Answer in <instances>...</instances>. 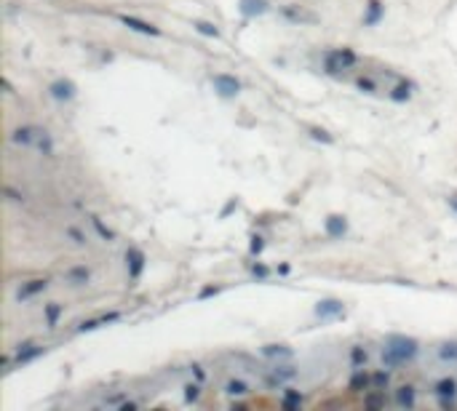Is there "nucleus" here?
Wrapping results in <instances>:
<instances>
[{"label":"nucleus","instance_id":"nucleus-21","mask_svg":"<svg viewBox=\"0 0 457 411\" xmlns=\"http://www.w3.org/2000/svg\"><path fill=\"white\" fill-rule=\"evenodd\" d=\"M292 379H297V369L294 366H276L273 369V374H270V379H267V385H286V382H292Z\"/></svg>","mask_w":457,"mask_h":411},{"label":"nucleus","instance_id":"nucleus-36","mask_svg":"<svg viewBox=\"0 0 457 411\" xmlns=\"http://www.w3.org/2000/svg\"><path fill=\"white\" fill-rule=\"evenodd\" d=\"M388 385H390V374H388V371H377V374H372V387L385 390Z\"/></svg>","mask_w":457,"mask_h":411},{"label":"nucleus","instance_id":"nucleus-6","mask_svg":"<svg viewBox=\"0 0 457 411\" xmlns=\"http://www.w3.org/2000/svg\"><path fill=\"white\" fill-rule=\"evenodd\" d=\"M313 315L318 318V321H334V318L345 315V304H342V299H337V296H324V299L315 302Z\"/></svg>","mask_w":457,"mask_h":411},{"label":"nucleus","instance_id":"nucleus-37","mask_svg":"<svg viewBox=\"0 0 457 411\" xmlns=\"http://www.w3.org/2000/svg\"><path fill=\"white\" fill-rule=\"evenodd\" d=\"M64 235H67L72 243H75V246H86V235H83L78 227H67V230H64Z\"/></svg>","mask_w":457,"mask_h":411},{"label":"nucleus","instance_id":"nucleus-35","mask_svg":"<svg viewBox=\"0 0 457 411\" xmlns=\"http://www.w3.org/2000/svg\"><path fill=\"white\" fill-rule=\"evenodd\" d=\"M265 251V238L262 235H251V240H249V254L251 256H259Z\"/></svg>","mask_w":457,"mask_h":411},{"label":"nucleus","instance_id":"nucleus-31","mask_svg":"<svg viewBox=\"0 0 457 411\" xmlns=\"http://www.w3.org/2000/svg\"><path fill=\"white\" fill-rule=\"evenodd\" d=\"M356 88L361 91V93H377L380 88H377V83L369 78V75H361V78H356Z\"/></svg>","mask_w":457,"mask_h":411},{"label":"nucleus","instance_id":"nucleus-42","mask_svg":"<svg viewBox=\"0 0 457 411\" xmlns=\"http://www.w3.org/2000/svg\"><path fill=\"white\" fill-rule=\"evenodd\" d=\"M363 403L367 406H385V398L382 395H363Z\"/></svg>","mask_w":457,"mask_h":411},{"label":"nucleus","instance_id":"nucleus-25","mask_svg":"<svg viewBox=\"0 0 457 411\" xmlns=\"http://www.w3.org/2000/svg\"><path fill=\"white\" fill-rule=\"evenodd\" d=\"M35 147H38V152H40L43 158H54V152H57L54 136H51L45 128H40V134H38V142H35Z\"/></svg>","mask_w":457,"mask_h":411},{"label":"nucleus","instance_id":"nucleus-28","mask_svg":"<svg viewBox=\"0 0 457 411\" xmlns=\"http://www.w3.org/2000/svg\"><path fill=\"white\" fill-rule=\"evenodd\" d=\"M43 313H45V326H49V329H57V326H59V318H62V313H64V304L49 302V304L43 307Z\"/></svg>","mask_w":457,"mask_h":411},{"label":"nucleus","instance_id":"nucleus-10","mask_svg":"<svg viewBox=\"0 0 457 411\" xmlns=\"http://www.w3.org/2000/svg\"><path fill=\"white\" fill-rule=\"evenodd\" d=\"M348 230H350V222L345 214H329V217L324 219V232L329 240H342L348 235Z\"/></svg>","mask_w":457,"mask_h":411},{"label":"nucleus","instance_id":"nucleus-17","mask_svg":"<svg viewBox=\"0 0 457 411\" xmlns=\"http://www.w3.org/2000/svg\"><path fill=\"white\" fill-rule=\"evenodd\" d=\"M259 352L265 355V358H270V361H289V358H294V350L289 347V344H281V342H273V344H262V347H259Z\"/></svg>","mask_w":457,"mask_h":411},{"label":"nucleus","instance_id":"nucleus-5","mask_svg":"<svg viewBox=\"0 0 457 411\" xmlns=\"http://www.w3.org/2000/svg\"><path fill=\"white\" fill-rule=\"evenodd\" d=\"M278 14H281L289 24H297V27H310V24H318V22H321L315 11H305V8L294 6V3L281 6V11H278Z\"/></svg>","mask_w":457,"mask_h":411},{"label":"nucleus","instance_id":"nucleus-3","mask_svg":"<svg viewBox=\"0 0 457 411\" xmlns=\"http://www.w3.org/2000/svg\"><path fill=\"white\" fill-rule=\"evenodd\" d=\"M211 86H214V93L222 99H236L241 91H244V83H241L236 75L230 72H217L211 75Z\"/></svg>","mask_w":457,"mask_h":411},{"label":"nucleus","instance_id":"nucleus-33","mask_svg":"<svg viewBox=\"0 0 457 411\" xmlns=\"http://www.w3.org/2000/svg\"><path fill=\"white\" fill-rule=\"evenodd\" d=\"M201 398V382H190L185 385V403H195Z\"/></svg>","mask_w":457,"mask_h":411},{"label":"nucleus","instance_id":"nucleus-2","mask_svg":"<svg viewBox=\"0 0 457 411\" xmlns=\"http://www.w3.org/2000/svg\"><path fill=\"white\" fill-rule=\"evenodd\" d=\"M358 64V54L348 48V45H340V48H329L324 54V72L332 75V78H340L345 70L356 67Z\"/></svg>","mask_w":457,"mask_h":411},{"label":"nucleus","instance_id":"nucleus-46","mask_svg":"<svg viewBox=\"0 0 457 411\" xmlns=\"http://www.w3.org/2000/svg\"><path fill=\"white\" fill-rule=\"evenodd\" d=\"M3 88H6V91H8V93H14V86H11V83H8V80H6V78H3Z\"/></svg>","mask_w":457,"mask_h":411},{"label":"nucleus","instance_id":"nucleus-30","mask_svg":"<svg viewBox=\"0 0 457 411\" xmlns=\"http://www.w3.org/2000/svg\"><path fill=\"white\" fill-rule=\"evenodd\" d=\"M307 136H310L313 142H321V144H334V134H329V131L321 128V126H307Z\"/></svg>","mask_w":457,"mask_h":411},{"label":"nucleus","instance_id":"nucleus-29","mask_svg":"<svg viewBox=\"0 0 457 411\" xmlns=\"http://www.w3.org/2000/svg\"><path fill=\"white\" fill-rule=\"evenodd\" d=\"M302 400H305L302 392L294 390V387H286V390L281 392V406H286V408H300Z\"/></svg>","mask_w":457,"mask_h":411},{"label":"nucleus","instance_id":"nucleus-1","mask_svg":"<svg viewBox=\"0 0 457 411\" xmlns=\"http://www.w3.org/2000/svg\"><path fill=\"white\" fill-rule=\"evenodd\" d=\"M420 355V342L406 334H388L382 347V369H398L404 363H412Z\"/></svg>","mask_w":457,"mask_h":411},{"label":"nucleus","instance_id":"nucleus-11","mask_svg":"<svg viewBox=\"0 0 457 411\" xmlns=\"http://www.w3.org/2000/svg\"><path fill=\"white\" fill-rule=\"evenodd\" d=\"M120 321V313L118 310H113V313H102V315H97V318H88V321H83V323H78V334H88V331H97V329H102V326H110V323H118Z\"/></svg>","mask_w":457,"mask_h":411},{"label":"nucleus","instance_id":"nucleus-7","mask_svg":"<svg viewBox=\"0 0 457 411\" xmlns=\"http://www.w3.org/2000/svg\"><path fill=\"white\" fill-rule=\"evenodd\" d=\"M118 22L128 27L131 32H139V35H147V37H161V27H155L153 22H145V19L139 16H131V14H118Z\"/></svg>","mask_w":457,"mask_h":411},{"label":"nucleus","instance_id":"nucleus-18","mask_svg":"<svg viewBox=\"0 0 457 411\" xmlns=\"http://www.w3.org/2000/svg\"><path fill=\"white\" fill-rule=\"evenodd\" d=\"M64 280H67L70 286H86L88 280H91V270L86 267V265H75V267H70L67 273H64Z\"/></svg>","mask_w":457,"mask_h":411},{"label":"nucleus","instance_id":"nucleus-43","mask_svg":"<svg viewBox=\"0 0 457 411\" xmlns=\"http://www.w3.org/2000/svg\"><path fill=\"white\" fill-rule=\"evenodd\" d=\"M446 206H449V209H452V211L457 214V190H454V192H449V195H446Z\"/></svg>","mask_w":457,"mask_h":411},{"label":"nucleus","instance_id":"nucleus-4","mask_svg":"<svg viewBox=\"0 0 457 411\" xmlns=\"http://www.w3.org/2000/svg\"><path fill=\"white\" fill-rule=\"evenodd\" d=\"M40 355H45V347H43V344H38V342H22L19 347H16L14 358L6 361V363H8L11 369H16V366H27V363L38 361Z\"/></svg>","mask_w":457,"mask_h":411},{"label":"nucleus","instance_id":"nucleus-41","mask_svg":"<svg viewBox=\"0 0 457 411\" xmlns=\"http://www.w3.org/2000/svg\"><path fill=\"white\" fill-rule=\"evenodd\" d=\"M190 371H193V377L198 379V382H203V379H206V371H203V366H201V363H190Z\"/></svg>","mask_w":457,"mask_h":411},{"label":"nucleus","instance_id":"nucleus-24","mask_svg":"<svg viewBox=\"0 0 457 411\" xmlns=\"http://www.w3.org/2000/svg\"><path fill=\"white\" fill-rule=\"evenodd\" d=\"M249 392H251L249 382L238 379V377H233V379L225 382V395H230V398H244V395H249Z\"/></svg>","mask_w":457,"mask_h":411},{"label":"nucleus","instance_id":"nucleus-20","mask_svg":"<svg viewBox=\"0 0 457 411\" xmlns=\"http://www.w3.org/2000/svg\"><path fill=\"white\" fill-rule=\"evenodd\" d=\"M436 398H457V379L454 377H441L433 385Z\"/></svg>","mask_w":457,"mask_h":411},{"label":"nucleus","instance_id":"nucleus-14","mask_svg":"<svg viewBox=\"0 0 457 411\" xmlns=\"http://www.w3.org/2000/svg\"><path fill=\"white\" fill-rule=\"evenodd\" d=\"M38 134H40V126H19V128H14L11 142L19 144V147H35Z\"/></svg>","mask_w":457,"mask_h":411},{"label":"nucleus","instance_id":"nucleus-27","mask_svg":"<svg viewBox=\"0 0 457 411\" xmlns=\"http://www.w3.org/2000/svg\"><path fill=\"white\" fill-rule=\"evenodd\" d=\"M193 30L198 35H203V37H211V40L219 37V27L214 22H206V19H193Z\"/></svg>","mask_w":457,"mask_h":411},{"label":"nucleus","instance_id":"nucleus-39","mask_svg":"<svg viewBox=\"0 0 457 411\" xmlns=\"http://www.w3.org/2000/svg\"><path fill=\"white\" fill-rule=\"evenodd\" d=\"M3 192L8 195V200H14V203H24V195H22L19 190H14L11 184H6V187H3Z\"/></svg>","mask_w":457,"mask_h":411},{"label":"nucleus","instance_id":"nucleus-12","mask_svg":"<svg viewBox=\"0 0 457 411\" xmlns=\"http://www.w3.org/2000/svg\"><path fill=\"white\" fill-rule=\"evenodd\" d=\"M270 11V0H238V14L244 19H257Z\"/></svg>","mask_w":457,"mask_h":411},{"label":"nucleus","instance_id":"nucleus-23","mask_svg":"<svg viewBox=\"0 0 457 411\" xmlns=\"http://www.w3.org/2000/svg\"><path fill=\"white\" fill-rule=\"evenodd\" d=\"M348 387L353 392H367L372 387V374L363 371V369H356V371H353V377H350V382H348Z\"/></svg>","mask_w":457,"mask_h":411},{"label":"nucleus","instance_id":"nucleus-16","mask_svg":"<svg viewBox=\"0 0 457 411\" xmlns=\"http://www.w3.org/2000/svg\"><path fill=\"white\" fill-rule=\"evenodd\" d=\"M415 91H417V86H415L412 80H398L396 86L390 88L388 99H390V101H396V105H406V101L415 96Z\"/></svg>","mask_w":457,"mask_h":411},{"label":"nucleus","instance_id":"nucleus-38","mask_svg":"<svg viewBox=\"0 0 457 411\" xmlns=\"http://www.w3.org/2000/svg\"><path fill=\"white\" fill-rule=\"evenodd\" d=\"M219 291H222V286H214V283H211V286H203L201 291H198V299H209V296H217Z\"/></svg>","mask_w":457,"mask_h":411},{"label":"nucleus","instance_id":"nucleus-45","mask_svg":"<svg viewBox=\"0 0 457 411\" xmlns=\"http://www.w3.org/2000/svg\"><path fill=\"white\" fill-rule=\"evenodd\" d=\"M278 273H281V275H289V273H292V265H281V267H278Z\"/></svg>","mask_w":457,"mask_h":411},{"label":"nucleus","instance_id":"nucleus-19","mask_svg":"<svg viewBox=\"0 0 457 411\" xmlns=\"http://www.w3.org/2000/svg\"><path fill=\"white\" fill-rule=\"evenodd\" d=\"M396 403L404 408H415L417 406V387L415 385H401L396 390Z\"/></svg>","mask_w":457,"mask_h":411},{"label":"nucleus","instance_id":"nucleus-9","mask_svg":"<svg viewBox=\"0 0 457 411\" xmlns=\"http://www.w3.org/2000/svg\"><path fill=\"white\" fill-rule=\"evenodd\" d=\"M49 96H51L54 101H72V99L78 96L75 80H70V78H57V80H51V83H49Z\"/></svg>","mask_w":457,"mask_h":411},{"label":"nucleus","instance_id":"nucleus-32","mask_svg":"<svg viewBox=\"0 0 457 411\" xmlns=\"http://www.w3.org/2000/svg\"><path fill=\"white\" fill-rule=\"evenodd\" d=\"M367 361H369V355H367V350H363V347H353V350H350L353 369H363V366H367Z\"/></svg>","mask_w":457,"mask_h":411},{"label":"nucleus","instance_id":"nucleus-22","mask_svg":"<svg viewBox=\"0 0 457 411\" xmlns=\"http://www.w3.org/2000/svg\"><path fill=\"white\" fill-rule=\"evenodd\" d=\"M436 355H438V361H441V363H457V339L438 342Z\"/></svg>","mask_w":457,"mask_h":411},{"label":"nucleus","instance_id":"nucleus-8","mask_svg":"<svg viewBox=\"0 0 457 411\" xmlns=\"http://www.w3.org/2000/svg\"><path fill=\"white\" fill-rule=\"evenodd\" d=\"M147 267V256L139 246H128L126 248V273H128V280H139Z\"/></svg>","mask_w":457,"mask_h":411},{"label":"nucleus","instance_id":"nucleus-15","mask_svg":"<svg viewBox=\"0 0 457 411\" xmlns=\"http://www.w3.org/2000/svg\"><path fill=\"white\" fill-rule=\"evenodd\" d=\"M45 288H49V280H45V278H32V280H27V283L19 286V291H16V299H19V302H27V299L43 294Z\"/></svg>","mask_w":457,"mask_h":411},{"label":"nucleus","instance_id":"nucleus-44","mask_svg":"<svg viewBox=\"0 0 457 411\" xmlns=\"http://www.w3.org/2000/svg\"><path fill=\"white\" fill-rule=\"evenodd\" d=\"M118 408H120V411H134V408H139V403H134V400H123Z\"/></svg>","mask_w":457,"mask_h":411},{"label":"nucleus","instance_id":"nucleus-34","mask_svg":"<svg viewBox=\"0 0 457 411\" xmlns=\"http://www.w3.org/2000/svg\"><path fill=\"white\" fill-rule=\"evenodd\" d=\"M251 275H254L257 280H267L270 275H273V270H270L267 265H262V262H254V265H251Z\"/></svg>","mask_w":457,"mask_h":411},{"label":"nucleus","instance_id":"nucleus-26","mask_svg":"<svg viewBox=\"0 0 457 411\" xmlns=\"http://www.w3.org/2000/svg\"><path fill=\"white\" fill-rule=\"evenodd\" d=\"M88 219H91V227L97 230V235H99L102 240H105V243H115V240H118V232H115V230H110L107 224L97 217V214H91Z\"/></svg>","mask_w":457,"mask_h":411},{"label":"nucleus","instance_id":"nucleus-13","mask_svg":"<svg viewBox=\"0 0 457 411\" xmlns=\"http://www.w3.org/2000/svg\"><path fill=\"white\" fill-rule=\"evenodd\" d=\"M382 19H385V3L382 0H367L363 6V27H377Z\"/></svg>","mask_w":457,"mask_h":411},{"label":"nucleus","instance_id":"nucleus-40","mask_svg":"<svg viewBox=\"0 0 457 411\" xmlns=\"http://www.w3.org/2000/svg\"><path fill=\"white\" fill-rule=\"evenodd\" d=\"M236 209H238V198H230V200L225 203V209H222V211H219V217H222V219H225V217H230V214H233V211H236Z\"/></svg>","mask_w":457,"mask_h":411}]
</instances>
